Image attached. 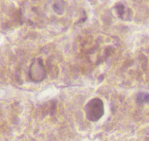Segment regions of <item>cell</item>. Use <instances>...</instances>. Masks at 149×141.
I'll return each mask as SVG.
<instances>
[{"label": "cell", "mask_w": 149, "mask_h": 141, "mask_svg": "<svg viewBox=\"0 0 149 141\" xmlns=\"http://www.w3.org/2000/svg\"><path fill=\"white\" fill-rule=\"evenodd\" d=\"M54 10L56 13L59 15L62 14V13L63 12V6L62 3L60 2L55 3L54 5Z\"/></svg>", "instance_id": "5b68a950"}, {"label": "cell", "mask_w": 149, "mask_h": 141, "mask_svg": "<svg viewBox=\"0 0 149 141\" xmlns=\"http://www.w3.org/2000/svg\"><path fill=\"white\" fill-rule=\"evenodd\" d=\"M136 101L139 104L149 103V93L144 92H139L136 96Z\"/></svg>", "instance_id": "3957f363"}, {"label": "cell", "mask_w": 149, "mask_h": 141, "mask_svg": "<svg viewBox=\"0 0 149 141\" xmlns=\"http://www.w3.org/2000/svg\"><path fill=\"white\" fill-rule=\"evenodd\" d=\"M84 111L86 118L91 122H97L104 114L105 109L103 101L99 97H94L85 104Z\"/></svg>", "instance_id": "6da1fadb"}, {"label": "cell", "mask_w": 149, "mask_h": 141, "mask_svg": "<svg viewBox=\"0 0 149 141\" xmlns=\"http://www.w3.org/2000/svg\"><path fill=\"white\" fill-rule=\"evenodd\" d=\"M46 70L43 60L41 58L35 59L30 64L29 77L34 82L42 81L46 77Z\"/></svg>", "instance_id": "7a4b0ae2"}, {"label": "cell", "mask_w": 149, "mask_h": 141, "mask_svg": "<svg viewBox=\"0 0 149 141\" xmlns=\"http://www.w3.org/2000/svg\"><path fill=\"white\" fill-rule=\"evenodd\" d=\"M115 11L116 12L117 16L120 18H123L125 17L126 12H130L129 9H126V6L121 3H118L116 4V6H115Z\"/></svg>", "instance_id": "277c9868"}]
</instances>
